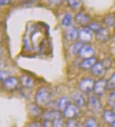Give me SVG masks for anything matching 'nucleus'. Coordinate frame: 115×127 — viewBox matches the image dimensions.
Masks as SVG:
<instances>
[{
    "label": "nucleus",
    "instance_id": "f257e3e1",
    "mask_svg": "<svg viewBox=\"0 0 115 127\" xmlns=\"http://www.w3.org/2000/svg\"><path fill=\"white\" fill-rule=\"evenodd\" d=\"M51 92L45 87H42L38 89L35 95V102L39 107L46 106L51 100Z\"/></svg>",
    "mask_w": 115,
    "mask_h": 127
},
{
    "label": "nucleus",
    "instance_id": "f03ea898",
    "mask_svg": "<svg viewBox=\"0 0 115 127\" xmlns=\"http://www.w3.org/2000/svg\"><path fill=\"white\" fill-rule=\"evenodd\" d=\"M93 33L88 27L82 28L78 33V39L82 43H87L93 39Z\"/></svg>",
    "mask_w": 115,
    "mask_h": 127
},
{
    "label": "nucleus",
    "instance_id": "7ed1b4c3",
    "mask_svg": "<svg viewBox=\"0 0 115 127\" xmlns=\"http://www.w3.org/2000/svg\"><path fill=\"white\" fill-rule=\"evenodd\" d=\"M107 89V81L104 78H102L95 82L93 91L96 95L101 97L105 94Z\"/></svg>",
    "mask_w": 115,
    "mask_h": 127
},
{
    "label": "nucleus",
    "instance_id": "20e7f679",
    "mask_svg": "<svg viewBox=\"0 0 115 127\" xmlns=\"http://www.w3.org/2000/svg\"><path fill=\"white\" fill-rule=\"evenodd\" d=\"M102 108L101 101L96 97H90L87 101V109L90 112H99Z\"/></svg>",
    "mask_w": 115,
    "mask_h": 127
},
{
    "label": "nucleus",
    "instance_id": "39448f33",
    "mask_svg": "<svg viewBox=\"0 0 115 127\" xmlns=\"http://www.w3.org/2000/svg\"><path fill=\"white\" fill-rule=\"evenodd\" d=\"M79 113H80L79 107H77L75 104H70L63 112V115L65 118L70 120V119H74L75 118H76L78 116Z\"/></svg>",
    "mask_w": 115,
    "mask_h": 127
},
{
    "label": "nucleus",
    "instance_id": "423d86ee",
    "mask_svg": "<svg viewBox=\"0 0 115 127\" xmlns=\"http://www.w3.org/2000/svg\"><path fill=\"white\" fill-rule=\"evenodd\" d=\"M95 82L92 78H84L80 82V89L84 92H90L93 90Z\"/></svg>",
    "mask_w": 115,
    "mask_h": 127
},
{
    "label": "nucleus",
    "instance_id": "0eeeda50",
    "mask_svg": "<svg viewBox=\"0 0 115 127\" xmlns=\"http://www.w3.org/2000/svg\"><path fill=\"white\" fill-rule=\"evenodd\" d=\"M94 54H95V50L93 47L90 45L85 44L82 48L79 53V56L83 59H87V58H92Z\"/></svg>",
    "mask_w": 115,
    "mask_h": 127
},
{
    "label": "nucleus",
    "instance_id": "6e6552de",
    "mask_svg": "<svg viewBox=\"0 0 115 127\" xmlns=\"http://www.w3.org/2000/svg\"><path fill=\"white\" fill-rule=\"evenodd\" d=\"M19 82L14 77H9L3 82V86L6 90L12 91L18 86Z\"/></svg>",
    "mask_w": 115,
    "mask_h": 127
},
{
    "label": "nucleus",
    "instance_id": "1a4fd4ad",
    "mask_svg": "<svg viewBox=\"0 0 115 127\" xmlns=\"http://www.w3.org/2000/svg\"><path fill=\"white\" fill-rule=\"evenodd\" d=\"M96 38L101 42H107L110 40V32L107 28H101L100 30L96 33Z\"/></svg>",
    "mask_w": 115,
    "mask_h": 127
},
{
    "label": "nucleus",
    "instance_id": "9d476101",
    "mask_svg": "<svg viewBox=\"0 0 115 127\" xmlns=\"http://www.w3.org/2000/svg\"><path fill=\"white\" fill-rule=\"evenodd\" d=\"M106 70L107 69L102 62H97L91 69V72L95 76L100 77L104 75Z\"/></svg>",
    "mask_w": 115,
    "mask_h": 127
},
{
    "label": "nucleus",
    "instance_id": "9b49d317",
    "mask_svg": "<svg viewBox=\"0 0 115 127\" xmlns=\"http://www.w3.org/2000/svg\"><path fill=\"white\" fill-rule=\"evenodd\" d=\"M90 21V17L86 14H84L82 12H79L77 13L75 16V21L76 24H79L80 26L87 25L89 24Z\"/></svg>",
    "mask_w": 115,
    "mask_h": 127
},
{
    "label": "nucleus",
    "instance_id": "f8f14e48",
    "mask_svg": "<svg viewBox=\"0 0 115 127\" xmlns=\"http://www.w3.org/2000/svg\"><path fill=\"white\" fill-rule=\"evenodd\" d=\"M97 63V59L95 57H92L87 59H84L80 63V67L81 69L84 70H88L90 69H92Z\"/></svg>",
    "mask_w": 115,
    "mask_h": 127
},
{
    "label": "nucleus",
    "instance_id": "ddd939ff",
    "mask_svg": "<svg viewBox=\"0 0 115 127\" xmlns=\"http://www.w3.org/2000/svg\"><path fill=\"white\" fill-rule=\"evenodd\" d=\"M43 119L45 121H49V122H54L55 120L60 119L61 118V113L60 111H49L45 112L43 114Z\"/></svg>",
    "mask_w": 115,
    "mask_h": 127
},
{
    "label": "nucleus",
    "instance_id": "4468645a",
    "mask_svg": "<svg viewBox=\"0 0 115 127\" xmlns=\"http://www.w3.org/2000/svg\"><path fill=\"white\" fill-rule=\"evenodd\" d=\"M78 33L79 31L75 26H70L66 31L65 38L69 41H75V39L78 38Z\"/></svg>",
    "mask_w": 115,
    "mask_h": 127
},
{
    "label": "nucleus",
    "instance_id": "2eb2a0df",
    "mask_svg": "<svg viewBox=\"0 0 115 127\" xmlns=\"http://www.w3.org/2000/svg\"><path fill=\"white\" fill-rule=\"evenodd\" d=\"M72 99L73 102H75V105L79 108L85 105V97L79 92H74L72 95Z\"/></svg>",
    "mask_w": 115,
    "mask_h": 127
},
{
    "label": "nucleus",
    "instance_id": "dca6fc26",
    "mask_svg": "<svg viewBox=\"0 0 115 127\" xmlns=\"http://www.w3.org/2000/svg\"><path fill=\"white\" fill-rule=\"evenodd\" d=\"M28 112L31 117H38L42 114V109L36 104H30L28 106Z\"/></svg>",
    "mask_w": 115,
    "mask_h": 127
},
{
    "label": "nucleus",
    "instance_id": "f3484780",
    "mask_svg": "<svg viewBox=\"0 0 115 127\" xmlns=\"http://www.w3.org/2000/svg\"><path fill=\"white\" fill-rule=\"evenodd\" d=\"M70 104V99L68 97H66V96H63V97H61L59 99L57 106H58V110L60 112H63Z\"/></svg>",
    "mask_w": 115,
    "mask_h": 127
},
{
    "label": "nucleus",
    "instance_id": "a211bd4d",
    "mask_svg": "<svg viewBox=\"0 0 115 127\" xmlns=\"http://www.w3.org/2000/svg\"><path fill=\"white\" fill-rule=\"evenodd\" d=\"M102 118L105 123L112 124L115 122V113L110 110H105L103 113Z\"/></svg>",
    "mask_w": 115,
    "mask_h": 127
},
{
    "label": "nucleus",
    "instance_id": "6ab92c4d",
    "mask_svg": "<svg viewBox=\"0 0 115 127\" xmlns=\"http://www.w3.org/2000/svg\"><path fill=\"white\" fill-rule=\"evenodd\" d=\"M19 81H20L21 85H22V87L24 88H26V89H30L31 87H33L34 84V80L31 77L27 75H25L21 77Z\"/></svg>",
    "mask_w": 115,
    "mask_h": 127
},
{
    "label": "nucleus",
    "instance_id": "aec40b11",
    "mask_svg": "<svg viewBox=\"0 0 115 127\" xmlns=\"http://www.w3.org/2000/svg\"><path fill=\"white\" fill-rule=\"evenodd\" d=\"M103 24L107 26H112L115 24V16L112 14H108L103 19Z\"/></svg>",
    "mask_w": 115,
    "mask_h": 127
},
{
    "label": "nucleus",
    "instance_id": "412c9836",
    "mask_svg": "<svg viewBox=\"0 0 115 127\" xmlns=\"http://www.w3.org/2000/svg\"><path fill=\"white\" fill-rule=\"evenodd\" d=\"M72 21H73V16L71 15L70 14H69V13H68L63 18L62 21H61V24H62V25L63 26L69 27L70 24H71V23H72Z\"/></svg>",
    "mask_w": 115,
    "mask_h": 127
},
{
    "label": "nucleus",
    "instance_id": "4be33fe9",
    "mask_svg": "<svg viewBox=\"0 0 115 127\" xmlns=\"http://www.w3.org/2000/svg\"><path fill=\"white\" fill-rule=\"evenodd\" d=\"M84 45H85L84 43H81L80 41L75 43V44H73V46H72V49H71L72 53H73L74 55H79L80 51H81L82 48L83 47Z\"/></svg>",
    "mask_w": 115,
    "mask_h": 127
},
{
    "label": "nucleus",
    "instance_id": "5701e85b",
    "mask_svg": "<svg viewBox=\"0 0 115 127\" xmlns=\"http://www.w3.org/2000/svg\"><path fill=\"white\" fill-rule=\"evenodd\" d=\"M107 89L110 90H115V72L107 80Z\"/></svg>",
    "mask_w": 115,
    "mask_h": 127
},
{
    "label": "nucleus",
    "instance_id": "b1692460",
    "mask_svg": "<svg viewBox=\"0 0 115 127\" xmlns=\"http://www.w3.org/2000/svg\"><path fill=\"white\" fill-rule=\"evenodd\" d=\"M85 127H99V126L96 119L92 117H90L85 121Z\"/></svg>",
    "mask_w": 115,
    "mask_h": 127
},
{
    "label": "nucleus",
    "instance_id": "393cba45",
    "mask_svg": "<svg viewBox=\"0 0 115 127\" xmlns=\"http://www.w3.org/2000/svg\"><path fill=\"white\" fill-rule=\"evenodd\" d=\"M88 28L92 31H95L97 33L101 29V26H100V24H98L97 22H91L88 24Z\"/></svg>",
    "mask_w": 115,
    "mask_h": 127
},
{
    "label": "nucleus",
    "instance_id": "a878e982",
    "mask_svg": "<svg viewBox=\"0 0 115 127\" xmlns=\"http://www.w3.org/2000/svg\"><path fill=\"white\" fill-rule=\"evenodd\" d=\"M68 4L73 9H77L80 5V1H75V0H72V1L69 0L68 1Z\"/></svg>",
    "mask_w": 115,
    "mask_h": 127
},
{
    "label": "nucleus",
    "instance_id": "bb28decb",
    "mask_svg": "<svg viewBox=\"0 0 115 127\" xmlns=\"http://www.w3.org/2000/svg\"><path fill=\"white\" fill-rule=\"evenodd\" d=\"M66 127H79V125L75 119H70L67 123Z\"/></svg>",
    "mask_w": 115,
    "mask_h": 127
},
{
    "label": "nucleus",
    "instance_id": "cd10ccee",
    "mask_svg": "<svg viewBox=\"0 0 115 127\" xmlns=\"http://www.w3.org/2000/svg\"><path fill=\"white\" fill-rule=\"evenodd\" d=\"M53 127H66L61 119H58L53 122Z\"/></svg>",
    "mask_w": 115,
    "mask_h": 127
},
{
    "label": "nucleus",
    "instance_id": "c85d7f7f",
    "mask_svg": "<svg viewBox=\"0 0 115 127\" xmlns=\"http://www.w3.org/2000/svg\"><path fill=\"white\" fill-rule=\"evenodd\" d=\"M115 103V92H112L110 95V97L108 98V104L113 106V104Z\"/></svg>",
    "mask_w": 115,
    "mask_h": 127
},
{
    "label": "nucleus",
    "instance_id": "c756f323",
    "mask_svg": "<svg viewBox=\"0 0 115 127\" xmlns=\"http://www.w3.org/2000/svg\"><path fill=\"white\" fill-rule=\"evenodd\" d=\"M104 64V65L106 67V69H108L110 68V67L112 66V61L111 60H110L109 58H106V59H104L103 61H102Z\"/></svg>",
    "mask_w": 115,
    "mask_h": 127
},
{
    "label": "nucleus",
    "instance_id": "7c9ffc66",
    "mask_svg": "<svg viewBox=\"0 0 115 127\" xmlns=\"http://www.w3.org/2000/svg\"><path fill=\"white\" fill-rule=\"evenodd\" d=\"M26 127H41V125L38 122H31L26 126Z\"/></svg>",
    "mask_w": 115,
    "mask_h": 127
},
{
    "label": "nucleus",
    "instance_id": "2f4dec72",
    "mask_svg": "<svg viewBox=\"0 0 115 127\" xmlns=\"http://www.w3.org/2000/svg\"><path fill=\"white\" fill-rule=\"evenodd\" d=\"M43 127H53V122L45 121L43 124Z\"/></svg>",
    "mask_w": 115,
    "mask_h": 127
},
{
    "label": "nucleus",
    "instance_id": "473e14b6",
    "mask_svg": "<svg viewBox=\"0 0 115 127\" xmlns=\"http://www.w3.org/2000/svg\"><path fill=\"white\" fill-rule=\"evenodd\" d=\"M9 3H10V1H6V0H4V1H3V0H1L0 1V4L1 5H6V4H9Z\"/></svg>",
    "mask_w": 115,
    "mask_h": 127
},
{
    "label": "nucleus",
    "instance_id": "72a5a7b5",
    "mask_svg": "<svg viewBox=\"0 0 115 127\" xmlns=\"http://www.w3.org/2000/svg\"><path fill=\"white\" fill-rule=\"evenodd\" d=\"M112 107H113V112L115 113V103L113 104V106H112Z\"/></svg>",
    "mask_w": 115,
    "mask_h": 127
},
{
    "label": "nucleus",
    "instance_id": "f704fd0d",
    "mask_svg": "<svg viewBox=\"0 0 115 127\" xmlns=\"http://www.w3.org/2000/svg\"><path fill=\"white\" fill-rule=\"evenodd\" d=\"M112 127H115V122L112 124Z\"/></svg>",
    "mask_w": 115,
    "mask_h": 127
},
{
    "label": "nucleus",
    "instance_id": "c9c22d12",
    "mask_svg": "<svg viewBox=\"0 0 115 127\" xmlns=\"http://www.w3.org/2000/svg\"><path fill=\"white\" fill-rule=\"evenodd\" d=\"M114 28H115V25H114Z\"/></svg>",
    "mask_w": 115,
    "mask_h": 127
},
{
    "label": "nucleus",
    "instance_id": "e433bc0d",
    "mask_svg": "<svg viewBox=\"0 0 115 127\" xmlns=\"http://www.w3.org/2000/svg\"></svg>",
    "mask_w": 115,
    "mask_h": 127
}]
</instances>
